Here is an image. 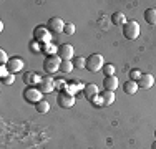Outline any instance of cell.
Wrapping results in <instances>:
<instances>
[{
  "label": "cell",
  "instance_id": "9a60e30c",
  "mask_svg": "<svg viewBox=\"0 0 156 149\" xmlns=\"http://www.w3.org/2000/svg\"><path fill=\"white\" fill-rule=\"evenodd\" d=\"M138 83H136V81H131V80H128L126 81V83L123 85V91H125V95H135L136 91H138Z\"/></svg>",
  "mask_w": 156,
  "mask_h": 149
},
{
  "label": "cell",
  "instance_id": "8992f818",
  "mask_svg": "<svg viewBox=\"0 0 156 149\" xmlns=\"http://www.w3.org/2000/svg\"><path fill=\"white\" fill-rule=\"evenodd\" d=\"M57 55L62 58V61H72V58L75 57V50H73L72 45L63 43V45H60V47H58Z\"/></svg>",
  "mask_w": 156,
  "mask_h": 149
},
{
  "label": "cell",
  "instance_id": "ac0fdd59",
  "mask_svg": "<svg viewBox=\"0 0 156 149\" xmlns=\"http://www.w3.org/2000/svg\"><path fill=\"white\" fill-rule=\"evenodd\" d=\"M101 96H103V101H105V104H106V106H110V104H113V103H115V98H116L113 91H106V89L103 91V95H101Z\"/></svg>",
  "mask_w": 156,
  "mask_h": 149
},
{
  "label": "cell",
  "instance_id": "44dd1931",
  "mask_svg": "<svg viewBox=\"0 0 156 149\" xmlns=\"http://www.w3.org/2000/svg\"><path fill=\"white\" fill-rule=\"evenodd\" d=\"M73 70H75V65H73V61H62L60 71H63V73H70V71H73Z\"/></svg>",
  "mask_w": 156,
  "mask_h": 149
},
{
  "label": "cell",
  "instance_id": "cb8c5ba5",
  "mask_svg": "<svg viewBox=\"0 0 156 149\" xmlns=\"http://www.w3.org/2000/svg\"><path fill=\"white\" fill-rule=\"evenodd\" d=\"M66 86H68V81H65L63 78H60V80H55V89H60V91H65Z\"/></svg>",
  "mask_w": 156,
  "mask_h": 149
},
{
  "label": "cell",
  "instance_id": "6da1fadb",
  "mask_svg": "<svg viewBox=\"0 0 156 149\" xmlns=\"http://www.w3.org/2000/svg\"><path fill=\"white\" fill-rule=\"evenodd\" d=\"M103 66H105V60H103V57L100 53H93L87 58V66H85V68H87L88 71L96 73V71H100V70H103Z\"/></svg>",
  "mask_w": 156,
  "mask_h": 149
},
{
  "label": "cell",
  "instance_id": "4fadbf2b",
  "mask_svg": "<svg viewBox=\"0 0 156 149\" xmlns=\"http://www.w3.org/2000/svg\"><path fill=\"white\" fill-rule=\"evenodd\" d=\"M98 86L96 85H93V83H88V85H85V88H83V95H85V98L87 99H93L95 96H98Z\"/></svg>",
  "mask_w": 156,
  "mask_h": 149
},
{
  "label": "cell",
  "instance_id": "83f0119b",
  "mask_svg": "<svg viewBox=\"0 0 156 149\" xmlns=\"http://www.w3.org/2000/svg\"><path fill=\"white\" fill-rule=\"evenodd\" d=\"M91 103L95 104V106H103V104H105V101H103V96H95L93 99H91Z\"/></svg>",
  "mask_w": 156,
  "mask_h": 149
},
{
  "label": "cell",
  "instance_id": "d4e9b609",
  "mask_svg": "<svg viewBox=\"0 0 156 149\" xmlns=\"http://www.w3.org/2000/svg\"><path fill=\"white\" fill-rule=\"evenodd\" d=\"M103 73H105L106 76H115V73H116V68H115L113 65H110V63H108V65L103 66Z\"/></svg>",
  "mask_w": 156,
  "mask_h": 149
},
{
  "label": "cell",
  "instance_id": "30bf717a",
  "mask_svg": "<svg viewBox=\"0 0 156 149\" xmlns=\"http://www.w3.org/2000/svg\"><path fill=\"white\" fill-rule=\"evenodd\" d=\"M38 89L45 95V93H51L55 89V80L51 76H45V78H42V81H40V85H38Z\"/></svg>",
  "mask_w": 156,
  "mask_h": 149
},
{
  "label": "cell",
  "instance_id": "836d02e7",
  "mask_svg": "<svg viewBox=\"0 0 156 149\" xmlns=\"http://www.w3.org/2000/svg\"><path fill=\"white\" fill-rule=\"evenodd\" d=\"M154 137H156V131H154Z\"/></svg>",
  "mask_w": 156,
  "mask_h": 149
},
{
  "label": "cell",
  "instance_id": "4316f807",
  "mask_svg": "<svg viewBox=\"0 0 156 149\" xmlns=\"http://www.w3.org/2000/svg\"><path fill=\"white\" fill-rule=\"evenodd\" d=\"M9 57H7V53L3 50H0V63H2V66H7V63H9Z\"/></svg>",
  "mask_w": 156,
  "mask_h": 149
},
{
  "label": "cell",
  "instance_id": "9c48e42d",
  "mask_svg": "<svg viewBox=\"0 0 156 149\" xmlns=\"http://www.w3.org/2000/svg\"><path fill=\"white\" fill-rule=\"evenodd\" d=\"M65 25L66 23H63V20L60 17H51L50 20H48V30H50V32H55V33L65 32Z\"/></svg>",
  "mask_w": 156,
  "mask_h": 149
},
{
  "label": "cell",
  "instance_id": "e0dca14e",
  "mask_svg": "<svg viewBox=\"0 0 156 149\" xmlns=\"http://www.w3.org/2000/svg\"><path fill=\"white\" fill-rule=\"evenodd\" d=\"M111 22H113L115 25H125L128 20H126L123 12H115L113 15H111Z\"/></svg>",
  "mask_w": 156,
  "mask_h": 149
},
{
  "label": "cell",
  "instance_id": "f1b7e54d",
  "mask_svg": "<svg viewBox=\"0 0 156 149\" xmlns=\"http://www.w3.org/2000/svg\"><path fill=\"white\" fill-rule=\"evenodd\" d=\"M65 33H66V35H73V33H75V25H73V23H66L65 25Z\"/></svg>",
  "mask_w": 156,
  "mask_h": 149
},
{
  "label": "cell",
  "instance_id": "1f68e13d",
  "mask_svg": "<svg viewBox=\"0 0 156 149\" xmlns=\"http://www.w3.org/2000/svg\"><path fill=\"white\" fill-rule=\"evenodd\" d=\"M37 43H38V42H33V43L30 45V50H32V51H40V50H42V48H40Z\"/></svg>",
  "mask_w": 156,
  "mask_h": 149
},
{
  "label": "cell",
  "instance_id": "4dcf8cb0",
  "mask_svg": "<svg viewBox=\"0 0 156 149\" xmlns=\"http://www.w3.org/2000/svg\"><path fill=\"white\" fill-rule=\"evenodd\" d=\"M9 74H10V71H9L7 66H0V76H2V80H3V78H7Z\"/></svg>",
  "mask_w": 156,
  "mask_h": 149
},
{
  "label": "cell",
  "instance_id": "ffe728a7",
  "mask_svg": "<svg viewBox=\"0 0 156 149\" xmlns=\"http://www.w3.org/2000/svg\"><path fill=\"white\" fill-rule=\"evenodd\" d=\"M83 88H85V86H81V85H78V83H76V81H73L72 85L68 83V86H66V89H65V91H66V93H70V95H73V96H75V93L78 91V89H83Z\"/></svg>",
  "mask_w": 156,
  "mask_h": 149
},
{
  "label": "cell",
  "instance_id": "d6986e66",
  "mask_svg": "<svg viewBox=\"0 0 156 149\" xmlns=\"http://www.w3.org/2000/svg\"><path fill=\"white\" fill-rule=\"evenodd\" d=\"M35 109L38 111V113H42V114L43 113H48V111H50V104H48L45 99H42V101H38V103L35 104Z\"/></svg>",
  "mask_w": 156,
  "mask_h": 149
},
{
  "label": "cell",
  "instance_id": "d6a6232c",
  "mask_svg": "<svg viewBox=\"0 0 156 149\" xmlns=\"http://www.w3.org/2000/svg\"><path fill=\"white\" fill-rule=\"evenodd\" d=\"M151 149H156V141H154L153 144H151Z\"/></svg>",
  "mask_w": 156,
  "mask_h": 149
},
{
  "label": "cell",
  "instance_id": "7a4b0ae2",
  "mask_svg": "<svg viewBox=\"0 0 156 149\" xmlns=\"http://www.w3.org/2000/svg\"><path fill=\"white\" fill-rule=\"evenodd\" d=\"M123 36L126 40H136L140 36V23L136 20H129L123 25Z\"/></svg>",
  "mask_w": 156,
  "mask_h": 149
},
{
  "label": "cell",
  "instance_id": "603a6c76",
  "mask_svg": "<svg viewBox=\"0 0 156 149\" xmlns=\"http://www.w3.org/2000/svg\"><path fill=\"white\" fill-rule=\"evenodd\" d=\"M73 65H75V68H78V70L85 68V66H87V58H83V57H76L75 60H73Z\"/></svg>",
  "mask_w": 156,
  "mask_h": 149
},
{
  "label": "cell",
  "instance_id": "ba28073f",
  "mask_svg": "<svg viewBox=\"0 0 156 149\" xmlns=\"http://www.w3.org/2000/svg\"><path fill=\"white\" fill-rule=\"evenodd\" d=\"M7 68H9V71H10V73L15 74V73L23 71L25 63H23V60H22V58L13 57V58H10V60H9V63H7Z\"/></svg>",
  "mask_w": 156,
  "mask_h": 149
},
{
  "label": "cell",
  "instance_id": "3957f363",
  "mask_svg": "<svg viewBox=\"0 0 156 149\" xmlns=\"http://www.w3.org/2000/svg\"><path fill=\"white\" fill-rule=\"evenodd\" d=\"M60 65H62V58L58 55H53V57H47L45 61H43V70L47 73H55L60 71Z\"/></svg>",
  "mask_w": 156,
  "mask_h": 149
},
{
  "label": "cell",
  "instance_id": "5b68a950",
  "mask_svg": "<svg viewBox=\"0 0 156 149\" xmlns=\"http://www.w3.org/2000/svg\"><path fill=\"white\" fill-rule=\"evenodd\" d=\"M42 95H43V93L40 91L37 86H28L23 91V98L27 99L28 103H33V104H37L38 101H42Z\"/></svg>",
  "mask_w": 156,
  "mask_h": 149
},
{
  "label": "cell",
  "instance_id": "8fae6325",
  "mask_svg": "<svg viewBox=\"0 0 156 149\" xmlns=\"http://www.w3.org/2000/svg\"><path fill=\"white\" fill-rule=\"evenodd\" d=\"M153 85H154V76L150 73H143V76L138 80V86L143 89H150Z\"/></svg>",
  "mask_w": 156,
  "mask_h": 149
},
{
  "label": "cell",
  "instance_id": "5bb4252c",
  "mask_svg": "<svg viewBox=\"0 0 156 149\" xmlns=\"http://www.w3.org/2000/svg\"><path fill=\"white\" fill-rule=\"evenodd\" d=\"M23 81L28 85V86H35V85H40V81H42V76L33 71H28L23 74Z\"/></svg>",
  "mask_w": 156,
  "mask_h": 149
},
{
  "label": "cell",
  "instance_id": "f546056e",
  "mask_svg": "<svg viewBox=\"0 0 156 149\" xmlns=\"http://www.w3.org/2000/svg\"><path fill=\"white\" fill-rule=\"evenodd\" d=\"M3 85H13V81H15V76H13V73H10L7 78H3Z\"/></svg>",
  "mask_w": 156,
  "mask_h": 149
},
{
  "label": "cell",
  "instance_id": "484cf974",
  "mask_svg": "<svg viewBox=\"0 0 156 149\" xmlns=\"http://www.w3.org/2000/svg\"><path fill=\"white\" fill-rule=\"evenodd\" d=\"M141 76H143V73H141L140 70H131V73H129V80L136 81V83H138V80H140Z\"/></svg>",
  "mask_w": 156,
  "mask_h": 149
},
{
  "label": "cell",
  "instance_id": "52a82bcc",
  "mask_svg": "<svg viewBox=\"0 0 156 149\" xmlns=\"http://www.w3.org/2000/svg\"><path fill=\"white\" fill-rule=\"evenodd\" d=\"M57 104L60 108H72L75 104V96L66 93V91H60L57 96Z\"/></svg>",
  "mask_w": 156,
  "mask_h": 149
},
{
  "label": "cell",
  "instance_id": "277c9868",
  "mask_svg": "<svg viewBox=\"0 0 156 149\" xmlns=\"http://www.w3.org/2000/svg\"><path fill=\"white\" fill-rule=\"evenodd\" d=\"M33 38H35V42L38 43H51V33L50 30L45 28V27H37L33 30Z\"/></svg>",
  "mask_w": 156,
  "mask_h": 149
},
{
  "label": "cell",
  "instance_id": "7402d4cb",
  "mask_svg": "<svg viewBox=\"0 0 156 149\" xmlns=\"http://www.w3.org/2000/svg\"><path fill=\"white\" fill-rule=\"evenodd\" d=\"M43 50H45V53L48 55V57H53L55 51H58V47H55L53 43H45L43 45Z\"/></svg>",
  "mask_w": 156,
  "mask_h": 149
},
{
  "label": "cell",
  "instance_id": "7c38bea8",
  "mask_svg": "<svg viewBox=\"0 0 156 149\" xmlns=\"http://www.w3.org/2000/svg\"><path fill=\"white\" fill-rule=\"evenodd\" d=\"M118 78L116 76H105V80H103V88L106 89V91H116L118 88Z\"/></svg>",
  "mask_w": 156,
  "mask_h": 149
},
{
  "label": "cell",
  "instance_id": "2e32d148",
  "mask_svg": "<svg viewBox=\"0 0 156 149\" xmlns=\"http://www.w3.org/2000/svg\"><path fill=\"white\" fill-rule=\"evenodd\" d=\"M144 22L148 25H156V9H148L144 10Z\"/></svg>",
  "mask_w": 156,
  "mask_h": 149
}]
</instances>
